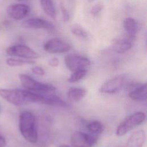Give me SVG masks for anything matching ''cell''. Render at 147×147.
Wrapping results in <instances>:
<instances>
[{
    "mask_svg": "<svg viewBox=\"0 0 147 147\" xmlns=\"http://www.w3.org/2000/svg\"><path fill=\"white\" fill-rule=\"evenodd\" d=\"M65 64L69 70L74 72L79 69H86V67L90 65L91 61L86 57L71 53L65 56Z\"/></svg>",
    "mask_w": 147,
    "mask_h": 147,
    "instance_id": "8992f818",
    "label": "cell"
},
{
    "mask_svg": "<svg viewBox=\"0 0 147 147\" xmlns=\"http://www.w3.org/2000/svg\"><path fill=\"white\" fill-rule=\"evenodd\" d=\"M21 26L28 29H45L52 30L54 25L49 21L40 18H31L25 20L21 24Z\"/></svg>",
    "mask_w": 147,
    "mask_h": 147,
    "instance_id": "7c38bea8",
    "label": "cell"
},
{
    "mask_svg": "<svg viewBox=\"0 0 147 147\" xmlns=\"http://www.w3.org/2000/svg\"><path fill=\"white\" fill-rule=\"evenodd\" d=\"M6 53L11 56L22 57L25 59H36L39 57V55L34 50L24 45H15L9 47L6 49Z\"/></svg>",
    "mask_w": 147,
    "mask_h": 147,
    "instance_id": "52a82bcc",
    "label": "cell"
},
{
    "mask_svg": "<svg viewBox=\"0 0 147 147\" xmlns=\"http://www.w3.org/2000/svg\"><path fill=\"white\" fill-rule=\"evenodd\" d=\"M87 74V70L86 69H79L72 72V74L70 77L68 79V82L69 83H75L79 81L84 78Z\"/></svg>",
    "mask_w": 147,
    "mask_h": 147,
    "instance_id": "44dd1931",
    "label": "cell"
},
{
    "mask_svg": "<svg viewBox=\"0 0 147 147\" xmlns=\"http://www.w3.org/2000/svg\"><path fill=\"white\" fill-rule=\"evenodd\" d=\"M134 37L127 34L126 37L114 39L112 42V50L118 53H123L127 52L133 47L131 41L133 40Z\"/></svg>",
    "mask_w": 147,
    "mask_h": 147,
    "instance_id": "8fae6325",
    "label": "cell"
},
{
    "mask_svg": "<svg viewBox=\"0 0 147 147\" xmlns=\"http://www.w3.org/2000/svg\"><path fill=\"white\" fill-rule=\"evenodd\" d=\"M147 95V84L144 83L131 90L129 93V97L136 101L142 102L146 100Z\"/></svg>",
    "mask_w": 147,
    "mask_h": 147,
    "instance_id": "5bb4252c",
    "label": "cell"
},
{
    "mask_svg": "<svg viewBox=\"0 0 147 147\" xmlns=\"http://www.w3.org/2000/svg\"><path fill=\"white\" fill-rule=\"evenodd\" d=\"M48 64L53 67H56L59 64V60L57 57H52L48 61Z\"/></svg>",
    "mask_w": 147,
    "mask_h": 147,
    "instance_id": "484cf974",
    "label": "cell"
},
{
    "mask_svg": "<svg viewBox=\"0 0 147 147\" xmlns=\"http://www.w3.org/2000/svg\"><path fill=\"white\" fill-rule=\"evenodd\" d=\"M35 63V61L30 59L9 58L6 60V64L11 67L22 66L24 65H32L34 64Z\"/></svg>",
    "mask_w": 147,
    "mask_h": 147,
    "instance_id": "ffe728a7",
    "label": "cell"
},
{
    "mask_svg": "<svg viewBox=\"0 0 147 147\" xmlns=\"http://www.w3.org/2000/svg\"><path fill=\"white\" fill-rule=\"evenodd\" d=\"M123 25L127 34L135 37L138 30V25L136 20L131 17L126 18L123 21Z\"/></svg>",
    "mask_w": 147,
    "mask_h": 147,
    "instance_id": "2e32d148",
    "label": "cell"
},
{
    "mask_svg": "<svg viewBox=\"0 0 147 147\" xmlns=\"http://www.w3.org/2000/svg\"><path fill=\"white\" fill-rule=\"evenodd\" d=\"M43 103L63 107H66L68 106V105L65 102H64L60 98L52 94L47 95L46 96H44V100Z\"/></svg>",
    "mask_w": 147,
    "mask_h": 147,
    "instance_id": "ac0fdd59",
    "label": "cell"
},
{
    "mask_svg": "<svg viewBox=\"0 0 147 147\" xmlns=\"http://www.w3.org/2000/svg\"><path fill=\"white\" fill-rule=\"evenodd\" d=\"M32 71L34 74L40 75V76H42L45 74V72H44V70L43 69V68L40 67H38V66L34 67L33 68H32Z\"/></svg>",
    "mask_w": 147,
    "mask_h": 147,
    "instance_id": "d4e9b609",
    "label": "cell"
},
{
    "mask_svg": "<svg viewBox=\"0 0 147 147\" xmlns=\"http://www.w3.org/2000/svg\"><path fill=\"white\" fill-rule=\"evenodd\" d=\"M41 6L44 13L49 17H56V9L52 0H40Z\"/></svg>",
    "mask_w": 147,
    "mask_h": 147,
    "instance_id": "e0dca14e",
    "label": "cell"
},
{
    "mask_svg": "<svg viewBox=\"0 0 147 147\" xmlns=\"http://www.w3.org/2000/svg\"><path fill=\"white\" fill-rule=\"evenodd\" d=\"M19 128L23 137L30 143H36L38 140L36 121L30 112H22L19 118Z\"/></svg>",
    "mask_w": 147,
    "mask_h": 147,
    "instance_id": "7a4b0ae2",
    "label": "cell"
},
{
    "mask_svg": "<svg viewBox=\"0 0 147 147\" xmlns=\"http://www.w3.org/2000/svg\"><path fill=\"white\" fill-rule=\"evenodd\" d=\"M97 141L95 135L76 131L71 137V142L74 147H92Z\"/></svg>",
    "mask_w": 147,
    "mask_h": 147,
    "instance_id": "5b68a950",
    "label": "cell"
},
{
    "mask_svg": "<svg viewBox=\"0 0 147 147\" xmlns=\"http://www.w3.org/2000/svg\"><path fill=\"white\" fill-rule=\"evenodd\" d=\"M146 115L143 112H137L130 115L123 121L117 128L116 134L122 136L131 130L136 126L141 124L145 119Z\"/></svg>",
    "mask_w": 147,
    "mask_h": 147,
    "instance_id": "3957f363",
    "label": "cell"
},
{
    "mask_svg": "<svg viewBox=\"0 0 147 147\" xmlns=\"http://www.w3.org/2000/svg\"><path fill=\"white\" fill-rule=\"evenodd\" d=\"M60 9H61V13H62V17H63V21L64 22L68 21L69 19V13H68L67 9H66L65 6L63 3H61Z\"/></svg>",
    "mask_w": 147,
    "mask_h": 147,
    "instance_id": "603a6c76",
    "label": "cell"
},
{
    "mask_svg": "<svg viewBox=\"0 0 147 147\" xmlns=\"http://www.w3.org/2000/svg\"><path fill=\"white\" fill-rule=\"evenodd\" d=\"M44 49L49 53H62L69 51L71 49V46L60 38H53L49 40L44 44Z\"/></svg>",
    "mask_w": 147,
    "mask_h": 147,
    "instance_id": "ba28073f",
    "label": "cell"
},
{
    "mask_svg": "<svg viewBox=\"0 0 147 147\" xmlns=\"http://www.w3.org/2000/svg\"><path fill=\"white\" fill-rule=\"evenodd\" d=\"M0 96L16 106L31 103H44V96L21 89L0 88Z\"/></svg>",
    "mask_w": 147,
    "mask_h": 147,
    "instance_id": "6da1fadb",
    "label": "cell"
},
{
    "mask_svg": "<svg viewBox=\"0 0 147 147\" xmlns=\"http://www.w3.org/2000/svg\"><path fill=\"white\" fill-rule=\"evenodd\" d=\"M87 129L94 134H100L105 129L103 125L98 121H93L89 122L86 126Z\"/></svg>",
    "mask_w": 147,
    "mask_h": 147,
    "instance_id": "d6986e66",
    "label": "cell"
},
{
    "mask_svg": "<svg viewBox=\"0 0 147 147\" xmlns=\"http://www.w3.org/2000/svg\"><path fill=\"white\" fill-rule=\"evenodd\" d=\"M87 91L82 88L71 87L67 92V96L70 101L78 102L82 100L86 95Z\"/></svg>",
    "mask_w": 147,
    "mask_h": 147,
    "instance_id": "9a60e30c",
    "label": "cell"
},
{
    "mask_svg": "<svg viewBox=\"0 0 147 147\" xmlns=\"http://www.w3.org/2000/svg\"><path fill=\"white\" fill-rule=\"evenodd\" d=\"M145 141V133L143 130L134 131L127 140L126 147H142Z\"/></svg>",
    "mask_w": 147,
    "mask_h": 147,
    "instance_id": "4fadbf2b",
    "label": "cell"
},
{
    "mask_svg": "<svg viewBox=\"0 0 147 147\" xmlns=\"http://www.w3.org/2000/svg\"><path fill=\"white\" fill-rule=\"evenodd\" d=\"M71 32L74 35L82 38H86L88 37L87 32L82 27L77 24L73 25L71 27Z\"/></svg>",
    "mask_w": 147,
    "mask_h": 147,
    "instance_id": "7402d4cb",
    "label": "cell"
},
{
    "mask_svg": "<svg viewBox=\"0 0 147 147\" xmlns=\"http://www.w3.org/2000/svg\"><path fill=\"white\" fill-rule=\"evenodd\" d=\"M6 145V142L5 138L0 135V147H5Z\"/></svg>",
    "mask_w": 147,
    "mask_h": 147,
    "instance_id": "4316f807",
    "label": "cell"
},
{
    "mask_svg": "<svg viewBox=\"0 0 147 147\" xmlns=\"http://www.w3.org/2000/svg\"><path fill=\"white\" fill-rule=\"evenodd\" d=\"M125 80V75H121L117 76L105 82L100 88L99 91L105 94L116 93L123 87Z\"/></svg>",
    "mask_w": 147,
    "mask_h": 147,
    "instance_id": "9c48e42d",
    "label": "cell"
},
{
    "mask_svg": "<svg viewBox=\"0 0 147 147\" xmlns=\"http://www.w3.org/2000/svg\"><path fill=\"white\" fill-rule=\"evenodd\" d=\"M58 147H70V146H68V145H60Z\"/></svg>",
    "mask_w": 147,
    "mask_h": 147,
    "instance_id": "83f0119b",
    "label": "cell"
},
{
    "mask_svg": "<svg viewBox=\"0 0 147 147\" xmlns=\"http://www.w3.org/2000/svg\"><path fill=\"white\" fill-rule=\"evenodd\" d=\"M19 78L22 86L29 91L50 92L56 90L54 86L39 82L26 74H20Z\"/></svg>",
    "mask_w": 147,
    "mask_h": 147,
    "instance_id": "277c9868",
    "label": "cell"
},
{
    "mask_svg": "<svg viewBox=\"0 0 147 147\" xmlns=\"http://www.w3.org/2000/svg\"><path fill=\"white\" fill-rule=\"evenodd\" d=\"M6 12L11 18L21 20L28 16L30 12V8L25 4H13L7 7Z\"/></svg>",
    "mask_w": 147,
    "mask_h": 147,
    "instance_id": "30bf717a",
    "label": "cell"
},
{
    "mask_svg": "<svg viewBox=\"0 0 147 147\" xmlns=\"http://www.w3.org/2000/svg\"><path fill=\"white\" fill-rule=\"evenodd\" d=\"M18 1H22V0H18Z\"/></svg>",
    "mask_w": 147,
    "mask_h": 147,
    "instance_id": "f546056e",
    "label": "cell"
},
{
    "mask_svg": "<svg viewBox=\"0 0 147 147\" xmlns=\"http://www.w3.org/2000/svg\"><path fill=\"white\" fill-rule=\"evenodd\" d=\"M94 0H88V1L89 2H92V1H94Z\"/></svg>",
    "mask_w": 147,
    "mask_h": 147,
    "instance_id": "f1b7e54d",
    "label": "cell"
},
{
    "mask_svg": "<svg viewBox=\"0 0 147 147\" xmlns=\"http://www.w3.org/2000/svg\"><path fill=\"white\" fill-rule=\"evenodd\" d=\"M103 8V5L101 3H98L95 5L91 9L90 13L93 16H96L98 14L100 11H102V10Z\"/></svg>",
    "mask_w": 147,
    "mask_h": 147,
    "instance_id": "cb8c5ba5",
    "label": "cell"
}]
</instances>
